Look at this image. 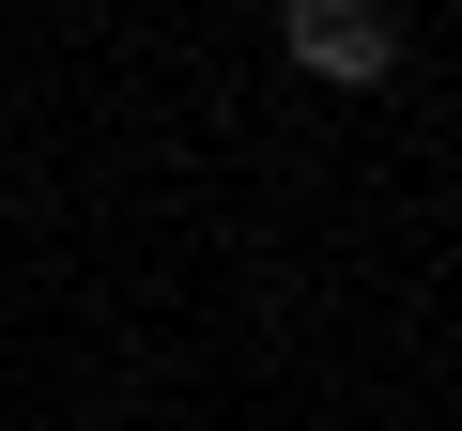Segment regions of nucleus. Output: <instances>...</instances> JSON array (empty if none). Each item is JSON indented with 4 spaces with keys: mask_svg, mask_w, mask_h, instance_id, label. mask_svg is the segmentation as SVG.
Segmentation results:
<instances>
[{
    "mask_svg": "<svg viewBox=\"0 0 462 431\" xmlns=\"http://www.w3.org/2000/svg\"><path fill=\"white\" fill-rule=\"evenodd\" d=\"M278 62L324 78V93H385L401 78V16H385V0H293V16H278Z\"/></svg>",
    "mask_w": 462,
    "mask_h": 431,
    "instance_id": "f257e3e1",
    "label": "nucleus"
}]
</instances>
